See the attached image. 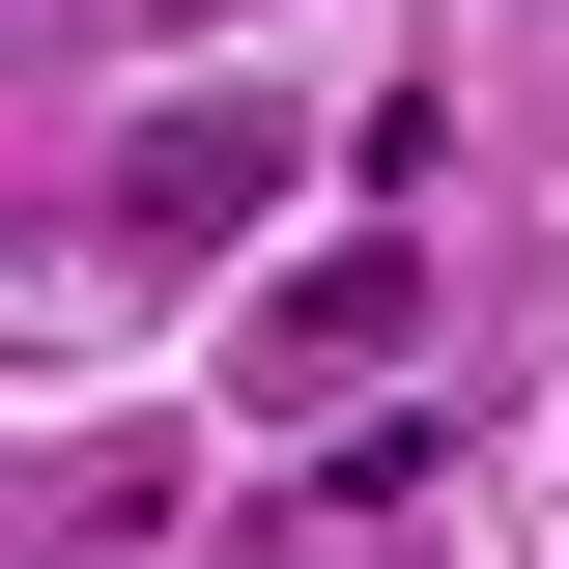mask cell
<instances>
[{
    "instance_id": "cell-1",
    "label": "cell",
    "mask_w": 569,
    "mask_h": 569,
    "mask_svg": "<svg viewBox=\"0 0 569 569\" xmlns=\"http://www.w3.org/2000/svg\"><path fill=\"white\" fill-rule=\"evenodd\" d=\"M257 171H284V114H171V142L114 171V228H142V257H200V228H257Z\"/></svg>"
}]
</instances>
